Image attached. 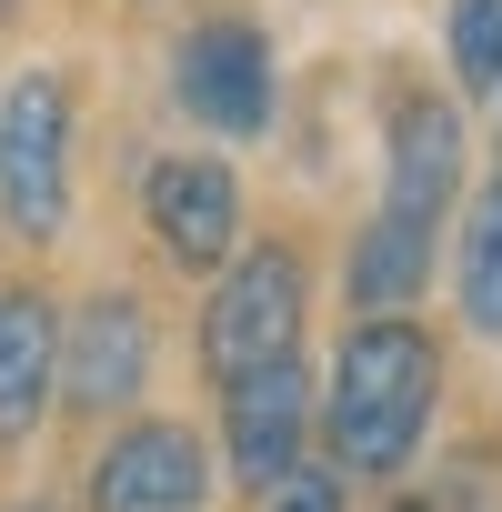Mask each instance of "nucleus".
<instances>
[{
	"label": "nucleus",
	"mask_w": 502,
	"mask_h": 512,
	"mask_svg": "<svg viewBox=\"0 0 502 512\" xmlns=\"http://www.w3.org/2000/svg\"><path fill=\"white\" fill-rule=\"evenodd\" d=\"M452 71L462 91H502V0H452Z\"/></svg>",
	"instance_id": "ddd939ff"
},
{
	"label": "nucleus",
	"mask_w": 502,
	"mask_h": 512,
	"mask_svg": "<svg viewBox=\"0 0 502 512\" xmlns=\"http://www.w3.org/2000/svg\"><path fill=\"white\" fill-rule=\"evenodd\" d=\"M292 342H302V262H292L282 241H262V251H241V262L221 272V292L201 312V362L231 392L251 372L292 362Z\"/></svg>",
	"instance_id": "f03ea898"
},
{
	"label": "nucleus",
	"mask_w": 502,
	"mask_h": 512,
	"mask_svg": "<svg viewBox=\"0 0 502 512\" xmlns=\"http://www.w3.org/2000/svg\"><path fill=\"white\" fill-rule=\"evenodd\" d=\"M452 191H462V111L432 101V91L392 101V181H382V211L412 221V231H432L452 211Z\"/></svg>",
	"instance_id": "1a4fd4ad"
},
{
	"label": "nucleus",
	"mask_w": 502,
	"mask_h": 512,
	"mask_svg": "<svg viewBox=\"0 0 502 512\" xmlns=\"http://www.w3.org/2000/svg\"><path fill=\"white\" fill-rule=\"evenodd\" d=\"M272 512H342V482H332V472H292V482L272 492Z\"/></svg>",
	"instance_id": "4468645a"
},
{
	"label": "nucleus",
	"mask_w": 502,
	"mask_h": 512,
	"mask_svg": "<svg viewBox=\"0 0 502 512\" xmlns=\"http://www.w3.org/2000/svg\"><path fill=\"white\" fill-rule=\"evenodd\" d=\"M432 402H442V352L422 322H352L342 362H332V402H322V432L342 452V472L382 482L422 452L432 432Z\"/></svg>",
	"instance_id": "f257e3e1"
},
{
	"label": "nucleus",
	"mask_w": 502,
	"mask_h": 512,
	"mask_svg": "<svg viewBox=\"0 0 502 512\" xmlns=\"http://www.w3.org/2000/svg\"><path fill=\"white\" fill-rule=\"evenodd\" d=\"M11 512H51V502H11Z\"/></svg>",
	"instance_id": "dca6fc26"
},
{
	"label": "nucleus",
	"mask_w": 502,
	"mask_h": 512,
	"mask_svg": "<svg viewBox=\"0 0 502 512\" xmlns=\"http://www.w3.org/2000/svg\"><path fill=\"white\" fill-rule=\"evenodd\" d=\"M141 211H151V231H161V251H171L181 272H221V262H231V241H241V191H231V171L201 161V151L151 161Z\"/></svg>",
	"instance_id": "423d86ee"
},
{
	"label": "nucleus",
	"mask_w": 502,
	"mask_h": 512,
	"mask_svg": "<svg viewBox=\"0 0 502 512\" xmlns=\"http://www.w3.org/2000/svg\"><path fill=\"white\" fill-rule=\"evenodd\" d=\"M422 282H432V231H412V221L372 211V231L352 241V302H362L372 322H392Z\"/></svg>",
	"instance_id": "9b49d317"
},
{
	"label": "nucleus",
	"mask_w": 502,
	"mask_h": 512,
	"mask_svg": "<svg viewBox=\"0 0 502 512\" xmlns=\"http://www.w3.org/2000/svg\"><path fill=\"white\" fill-rule=\"evenodd\" d=\"M392 512H432V502H392Z\"/></svg>",
	"instance_id": "2eb2a0df"
},
{
	"label": "nucleus",
	"mask_w": 502,
	"mask_h": 512,
	"mask_svg": "<svg viewBox=\"0 0 502 512\" xmlns=\"http://www.w3.org/2000/svg\"><path fill=\"white\" fill-rule=\"evenodd\" d=\"M201 492H211V452L181 422H131L91 462V512H201Z\"/></svg>",
	"instance_id": "39448f33"
},
{
	"label": "nucleus",
	"mask_w": 502,
	"mask_h": 512,
	"mask_svg": "<svg viewBox=\"0 0 502 512\" xmlns=\"http://www.w3.org/2000/svg\"><path fill=\"white\" fill-rule=\"evenodd\" d=\"M0 211L21 241H51L71 211V91L61 71H21L0 91Z\"/></svg>",
	"instance_id": "7ed1b4c3"
},
{
	"label": "nucleus",
	"mask_w": 502,
	"mask_h": 512,
	"mask_svg": "<svg viewBox=\"0 0 502 512\" xmlns=\"http://www.w3.org/2000/svg\"><path fill=\"white\" fill-rule=\"evenodd\" d=\"M181 81V111L221 141H251V131H272V41L251 31V21H201L171 61Z\"/></svg>",
	"instance_id": "20e7f679"
},
{
	"label": "nucleus",
	"mask_w": 502,
	"mask_h": 512,
	"mask_svg": "<svg viewBox=\"0 0 502 512\" xmlns=\"http://www.w3.org/2000/svg\"><path fill=\"white\" fill-rule=\"evenodd\" d=\"M141 372H151V322L131 292H101V302H81V322H61V392L81 412L141 402Z\"/></svg>",
	"instance_id": "6e6552de"
},
{
	"label": "nucleus",
	"mask_w": 502,
	"mask_h": 512,
	"mask_svg": "<svg viewBox=\"0 0 502 512\" xmlns=\"http://www.w3.org/2000/svg\"><path fill=\"white\" fill-rule=\"evenodd\" d=\"M462 322L502 342V181L462 211Z\"/></svg>",
	"instance_id": "f8f14e48"
},
{
	"label": "nucleus",
	"mask_w": 502,
	"mask_h": 512,
	"mask_svg": "<svg viewBox=\"0 0 502 512\" xmlns=\"http://www.w3.org/2000/svg\"><path fill=\"white\" fill-rule=\"evenodd\" d=\"M302 432H312V382H302V362H272V372L231 382L221 442H231V472H241V482L282 492V482L302 472Z\"/></svg>",
	"instance_id": "0eeeda50"
},
{
	"label": "nucleus",
	"mask_w": 502,
	"mask_h": 512,
	"mask_svg": "<svg viewBox=\"0 0 502 512\" xmlns=\"http://www.w3.org/2000/svg\"><path fill=\"white\" fill-rule=\"evenodd\" d=\"M61 382V322L41 292H0V442H21L51 412Z\"/></svg>",
	"instance_id": "9d476101"
}]
</instances>
